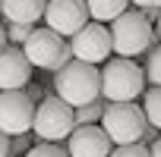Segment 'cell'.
I'll list each match as a JSON object with an SVG mask.
<instances>
[{"mask_svg":"<svg viewBox=\"0 0 161 157\" xmlns=\"http://www.w3.org/2000/svg\"><path fill=\"white\" fill-rule=\"evenodd\" d=\"M104 107H108V101H104L101 94H98L95 101H89V104L73 107V119H76V126H92V123H101Z\"/></svg>","mask_w":161,"mask_h":157,"instance_id":"obj_15","label":"cell"},{"mask_svg":"<svg viewBox=\"0 0 161 157\" xmlns=\"http://www.w3.org/2000/svg\"><path fill=\"white\" fill-rule=\"evenodd\" d=\"M145 91V72L133 57L104 60L101 69V98L104 101H136Z\"/></svg>","mask_w":161,"mask_h":157,"instance_id":"obj_2","label":"cell"},{"mask_svg":"<svg viewBox=\"0 0 161 157\" xmlns=\"http://www.w3.org/2000/svg\"><path fill=\"white\" fill-rule=\"evenodd\" d=\"M142 72H145V82H148V85H161V44H155V47L145 50V66H142Z\"/></svg>","mask_w":161,"mask_h":157,"instance_id":"obj_16","label":"cell"},{"mask_svg":"<svg viewBox=\"0 0 161 157\" xmlns=\"http://www.w3.org/2000/svg\"><path fill=\"white\" fill-rule=\"evenodd\" d=\"M54 91L69 107L89 104V101H95L101 94V69L95 63H86V60L73 57L63 69L54 72Z\"/></svg>","mask_w":161,"mask_h":157,"instance_id":"obj_1","label":"cell"},{"mask_svg":"<svg viewBox=\"0 0 161 157\" xmlns=\"http://www.w3.org/2000/svg\"><path fill=\"white\" fill-rule=\"evenodd\" d=\"M158 41H161V10H158V35H155Z\"/></svg>","mask_w":161,"mask_h":157,"instance_id":"obj_28","label":"cell"},{"mask_svg":"<svg viewBox=\"0 0 161 157\" xmlns=\"http://www.w3.org/2000/svg\"><path fill=\"white\" fill-rule=\"evenodd\" d=\"M29 148H32L29 132H16V135H10V157H22Z\"/></svg>","mask_w":161,"mask_h":157,"instance_id":"obj_20","label":"cell"},{"mask_svg":"<svg viewBox=\"0 0 161 157\" xmlns=\"http://www.w3.org/2000/svg\"><path fill=\"white\" fill-rule=\"evenodd\" d=\"M152 41L155 28L139 10H123L117 19H111V47L117 57H142Z\"/></svg>","mask_w":161,"mask_h":157,"instance_id":"obj_3","label":"cell"},{"mask_svg":"<svg viewBox=\"0 0 161 157\" xmlns=\"http://www.w3.org/2000/svg\"><path fill=\"white\" fill-rule=\"evenodd\" d=\"M86 7H89V16L95 22H111L117 19L123 10H130V0H86Z\"/></svg>","mask_w":161,"mask_h":157,"instance_id":"obj_13","label":"cell"},{"mask_svg":"<svg viewBox=\"0 0 161 157\" xmlns=\"http://www.w3.org/2000/svg\"><path fill=\"white\" fill-rule=\"evenodd\" d=\"M7 47V32H3V22H0V50Z\"/></svg>","mask_w":161,"mask_h":157,"instance_id":"obj_27","label":"cell"},{"mask_svg":"<svg viewBox=\"0 0 161 157\" xmlns=\"http://www.w3.org/2000/svg\"><path fill=\"white\" fill-rule=\"evenodd\" d=\"M69 41V50H73V57L76 60H86V63H104L111 53H114V47H111V28L104 25V22H86L82 28H79L73 38H66Z\"/></svg>","mask_w":161,"mask_h":157,"instance_id":"obj_7","label":"cell"},{"mask_svg":"<svg viewBox=\"0 0 161 157\" xmlns=\"http://www.w3.org/2000/svg\"><path fill=\"white\" fill-rule=\"evenodd\" d=\"M25 94H29V98L38 104V101L44 98V88H41V85H35V82H29V85H25Z\"/></svg>","mask_w":161,"mask_h":157,"instance_id":"obj_22","label":"cell"},{"mask_svg":"<svg viewBox=\"0 0 161 157\" xmlns=\"http://www.w3.org/2000/svg\"><path fill=\"white\" fill-rule=\"evenodd\" d=\"M145 123L148 119L142 113V104H136V101H108V107L101 113V129L108 132V138L114 144L139 141Z\"/></svg>","mask_w":161,"mask_h":157,"instance_id":"obj_5","label":"cell"},{"mask_svg":"<svg viewBox=\"0 0 161 157\" xmlns=\"http://www.w3.org/2000/svg\"><path fill=\"white\" fill-rule=\"evenodd\" d=\"M32 63L25 60L22 47L7 44L0 50V91H10V88H25L32 82Z\"/></svg>","mask_w":161,"mask_h":157,"instance_id":"obj_11","label":"cell"},{"mask_svg":"<svg viewBox=\"0 0 161 157\" xmlns=\"http://www.w3.org/2000/svg\"><path fill=\"white\" fill-rule=\"evenodd\" d=\"M44 3L47 0H0V19L35 25L44 16Z\"/></svg>","mask_w":161,"mask_h":157,"instance_id":"obj_12","label":"cell"},{"mask_svg":"<svg viewBox=\"0 0 161 157\" xmlns=\"http://www.w3.org/2000/svg\"><path fill=\"white\" fill-rule=\"evenodd\" d=\"M158 10H161V7H142L139 13H142V16H145L148 22H155V19H158Z\"/></svg>","mask_w":161,"mask_h":157,"instance_id":"obj_24","label":"cell"},{"mask_svg":"<svg viewBox=\"0 0 161 157\" xmlns=\"http://www.w3.org/2000/svg\"><path fill=\"white\" fill-rule=\"evenodd\" d=\"M139 98H142V113H145V119L161 132V85H148Z\"/></svg>","mask_w":161,"mask_h":157,"instance_id":"obj_14","label":"cell"},{"mask_svg":"<svg viewBox=\"0 0 161 157\" xmlns=\"http://www.w3.org/2000/svg\"><path fill=\"white\" fill-rule=\"evenodd\" d=\"M25 60L35 66V69H47V72H57L63 69L69 60H73V50H69V41L57 32H51L47 25L44 28H32L29 38L19 44Z\"/></svg>","mask_w":161,"mask_h":157,"instance_id":"obj_4","label":"cell"},{"mask_svg":"<svg viewBox=\"0 0 161 157\" xmlns=\"http://www.w3.org/2000/svg\"><path fill=\"white\" fill-rule=\"evenodd\" d=\"M130 3H136L142 10V7H161V0H130Z\"/></svg>","mask_w":161,"mask_h":157,"instance_id":"obj_26","label":"cell"},{"mask_svg":"<svg viewBox=\"0 0 161 157\" xmlns=\"http://www.w3.org/2000/svg\"><path fill=\"white\" fill-rule=\"evenodd\" d=\"M148 154H152V157H161V135H158V138L148 144Z\"/></svg>","mask_w":161,"mask_h":157,"instance_id":"obj_25","label":"cell"},{"mask_svg":"<svg viewBox=\"0 0 161 157\" xmlns=\"http://www.w3.org/2000/svg\"><path fill=\"white\" fill-rule=\"evenodd\" d=\"M32 116H35V101L25 94V88L0 91V132H7V135L29 132Z\"/></svg>","mask_w":161,"mask_h":157,"instance_id":"obj_9","label":"cell"},{"mask_svg":"<svg viewBox=\"0 0 161 157\" xmlns=\"http://www.w3.org/2000/svg\"><path fill=\"white\" fill-rule=\"evenodd\" d=\"M0 157H10V135L0 132Z\"/></svg>","mask_w":161,"mask_h":157,"instance_id":"obj_23","label":"cell"},{"mask_svg":"<svg viewBox=\"0 0 161 157\" xmlns=\"http://www.w3.org/2000/svg\"><path fill=\"white\" fill-rule=\"evenodd\" d=\"M108 157H152V154H148V144L130 141V144H114Z\"/></svg>","mask_w":161,"mask_h":157,"instance_id":"obj_19","label":"cell"},{"mask_svg":"<svg viewBox=\"0 0 161 157\" xmlns=\"http://www.w3.org/2000/svg\"><path fill=\"white\" fill-rule=\"evenodd\" d=\"M76 119H73V107L57 98V94H44L35 104V116H32V132L41 141H63L73 132Z\"/></svg>","mask_w":161,"mask_h":157,"instance_id":"obj_6","label":"cell"},{"mask_svg":"<svg viewBox=\"0 0 161 157\" xmlns=\"http://www.w3.org/2000/svg\"><path fill=\"white\" fill-rule=\"evenodd\" d=\"M63 141H66L63 148H66L69 157H108L111 148H114V141L108 138V132L98 123H92V126H73V132Z\"/></svg>","mask_w":161,"mask_h":157,"instance_id":"obj_10","label":"cell"},{"mask_svg":"<svg viewBox=\"0 0 161 157\" xmlns=\"http://www.w3.org/2000/svg\"><path fill=\"white\" fill-rule=\"evenodd\" d=\"M22 157H69V154H66V148L57 144V141H41V144H32Z\"/></svg>","mask_w":161,"mask_h":157,"instance_id":"obj_18","label":"cell"},{"mask_svg":"<svg viewBox=\"0 0 161 157\" xmlns=\"http://www.w3.org/2000/svg\"><path fill=\"white\" fill-rule=\"evenodd\" d=\"M44 25L63 38H73L79 28H82L92 16H89V7L86 0H47L44 3Z\"/></svg>","mask_w":161,"mask_h":157,"instance_id":"obj_8","label":"cell"},{"mask_svg":"<svg viewBox=\"0 0 161 157\" xmlns=\"http://www.w3.org/2000/svg\"><path fill=\"white\" fill-rule=\"evenodd\" d=\"M155 138H158V129H155L152 123H145V129H142V135H139V141H142V144H152Z\"/></svg>","mask_w":161,"mask_h":157,"instance_id":"obj_21","label":"cell"},{"mask_svg":"<svg viewBox=\"0 0 161 157\" xmlns=\"http://www.w3.org/2000/svg\"><path fill=\"white\" fill-rule=\"evenodd\" d=\"M35 25H25V22H13V19H3V32H7V44H22L25 38H29V32H32Z\"/></svg>","mask_w":161,"mask_h":157,"instance_id":"obj_17","label":"cell"}]
</instances>
